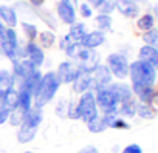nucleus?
<instances>
[{"mask_svg": "<svg viewBox=\"0 0 158 153\" xmlns=\"http://www.w3.org/2000/svg\"><path fill=\"white\" fill-rule=\"evenodd\" d=\"M62 84L59 81V78L56 76L54 70H48L42 74V79L39 84L37 91L34 93V107L37 108H45L48 104H51L54 101V98L57 96L59 90H60Z\"/></svg>", "mask_w": 158, "mask_h": 153, "instance_id": "1", "label": "nucleus"}, {"mask_svg": "<svg viewBox=\"0 0 158 153\" xmlns=\"http://www.w3.org/2000/svg\"><path fill=\"white\" fill-rule=\"evenodd\" d=\"M129 79L130 85H155L158 73L153 65L136 59L129 65Z\"/></svg>", "mask_w": 158, "mask_h": 153, "instance_id": "2", "label": "nucleus"}, {"mask_svg": "<svg viewBox=\"0 0 158 153\" xmlns=\"http://www.w3.org/2000/svg\"><path fill=\"white\" fill-rule=\"evenodd\" d=\"M104 63L109 66L113 79H118V81H126L129 78V57L123 53V51H113V53H109L106 56V60Z\"/></svg>", "mask_w": 158, "mask_h": 153, "instance_id": "3", "label": "nucleus"}, {"mask_svg": "<svg viewBox=\"0 0 158 153\" xmlns=\"http://www.w3.org/2000/svg\"><path fill=\"white\" fill-rule=\"evenodd\" d=\"M77 104V110H79V121H82L84 124H89L92 119H95L96 116H99V110L96 105V98H95V91H85L82 95H79L76 99Z\"/></svg>", "mask_w": 158, "mask_h": 153, "instance_id": "4", "label": "nucleus"}, {"mask_svg": "<svg viewBox=\"0 0 158 153\" xmlns=\"http://www.w3.org/2000/svg\"><path fill=\"white\" fill-rule=\"evenodd\" d=\"M22 43H23V40L20 39L17 28H8L3 40L0 42V56H3L10 62H13L14 59H17Z\"/></svg>", "mask_w": 158, "mask_h": 153, "instance_id": "5", "label": "nucleus"}, {"mask_svg": "<svg viewBox=\"0 0 158 153\" xmlns=\"http://www.w3.org/2000/svg\"><path fill=\"white\" fill-rule=\"evenodd\" d=\"M95 98H96V105L101 115H115V113L118 115L119 101L109 87L95 90Z\"/></svg>", "mask_w": 158, "mask_h": 153, "instance_id": "6", "label": "nucleus"}, {"mask_svg": "<svg viewBox=\"0 0 158 153\" xmlns=\"http://www.w3.org/2000/svg\"><path fill=\"white\" fill-rule=\"evenodd\" d=\"M53 11H54L59 23L64 25V26H70V25H73L74 22L79 20L76 5L73 2H68V0H57Z\"/></svg>", "mask_w": 158, "mask_h": 153, "instance_id": "7", "label": "nucleus"}, {"mask_svg": "<svg viewBox=\"0 0 158 153\" xmlns=\"http://www.w3.org/2000/svg\"><path fill=\"white\" fill-rule=\"evenodd\" d=\"M101 62L102 60H101V54L98 50H89V48H84L82 45H81L77 57L74 59V63L77 65V68L85 73H92Z\"/></svg>", "mask_w": 158, "mask_h": 153, "instance_id": "8", "label": "nucleus"}, {"mask_svg": "<svg viewBox=\"0 0 158 153\" xmlns=\"http://www.w3.org/2000/svg\"><path fill=\"white\" fill-rule=\"evenodd\" d=\"M23 59H28L36 68H42L47 62L45 50L36 40H25L23 42Z\"/></svg>", "mask_w": 158, "mask_h": 153, "instance_id": "9", "label": "nucleus"}, {"mask_svg": "<svg viewBox=\"0 0 158 153\" xmlns=\"http://www.w3.org/2000/svg\"><path fill=\"white\" fill-rule=\"evenodd\" d=\"M77 71H79L77 65L73 60H70V59H65V60L59 62L57 66H56V70H54V73H56V76L59 78V81H60L62 85H70L74 81Z\"/></svg>", "mask_w": 158, "mask_h": 153, "instance_id": "10", "label": "nucleus"}, {"mask_svg": "<svg viewBox=\"0 0 158 153\" xmlns=\"http://www.w3.org/2000/svg\"><path fill=\"white\" fill-rule=\"evenodd\" d=\"M92 79H93V91H95V90L109 87V85L113 82V76H112L109 66H107L104 62H101V63L92 71Z\"/></svg>", "mask_w": 158, "mask_h": 153, "instance_id": "11", "label": "nucleus"}, {"mask_svg": "<svg viewBox=\"0 0 158 153\" xmlns=\"http://www.w3.org/2000/svg\"><path fill=\"white\" fill-rule=\"evenodd\" d=\"M70 87H71L73 95H76V96L82 95V93H85V91L93 90L92 73H85V71H82V70H79L77 74H76V78H74V81L70 84Z\"/></svg>", "mask_w": 158, "mask_h": 153, "instance_id": "12", "label": "nucleus"}, {"mask_svg": "<svg viewBox=\"0 0 158 153\" xmlns=\"http://www.w3.org/2000/svg\"><path fill=\"white\" fill-rule=\"evenodd\" d=\"M84 48L89 50H99L101 46H104L107 43V33L99 31V30H89L87 34L82 37V40L79 42Z\"/></svg>", "mask_w": 158, "mask_h": 153, "instance_id": "13", "label": "nucleus"}, {"mask_svg": "<svg viewBox=\"0 0 158 153\" xmlns=\"http://www.w3.org/2000/svg\"><path fill=\"white\" fill-rule=\"evenodd\" d=\"M34 70H37L28 59H14L11 62V71L14 74V78L17 81V84L20 81H23L27 76H30Z\"/></svg>", "mask_w": 158, "mask_h": 153, "instance_id": "14", "label": "nucleus"}, {"mask_svg": "<svg viewBox=\"0 0 158 153\" xmlns=\"http://www.w3.org/2000/svg\"><path fill=\"white\" fill-rule=\"evenodd\" d=\"M116 13H119L126 19H136L141 14V6L136 5L133 0H115Z\"/></svg>", "mask_w": 158, "mask_h": 153, "instance_id": "15", "label": "nucleus"}, {"mask_svg": "<svg viewBox=\"0 0 158 153\" xmlns=\"http://www.w3.org/2000/svg\"><path fill=\"white\" fill-rule=\"evenodd\" d=\"M0 20H2L8 28H17L20 17L13 6V3H0Z\"/></svg>", "mask_w": 158, "mask_h": 153, "instance_id": "16", "label": "nucleus"}, {"mask_svg": "<svg viewBox=\"0 0 158 153\" xmlns=\"http://www.w3.org/2000/svg\"><path fill=\"white\" fill-rule=\"evenodd\" d=\"M109 88L115 93V96L118 98L119 104H121V102H126V101H129V99H132V98H135L130 84H127V82H124V81H113V82L109 85Z\"/></svg>", "mask_w": 158, "mask_h": 153, "instance_id": "17", "label": "nucleus"}, {"mask_svg": "<svg viewBox=\"0 0 158 153\" xmlns=\"http://www.w3.org/2000/svg\"><path fill=\"white\" fill-rule=\"evenodd\" d=\"M133 96L136 98L138 102H144V104H150L153 102V98L156 95L153 85H130Z\"/></svg>", "mask_w": 158, "mask_h": 153, "instance_id": "18", "label": "nucleus"}, {"mask_svg": "<svg viewBox=\"0 0 158 153\" xmlns=\"http://www.w3.org/2000/svg\"><path fill=\"white\" fill-rule=\"evenodd\" d=\"M42 122H44V108L33 107L23 113V119H22L23 125L31 127V128H39L42 125Z\"/></svg>", "mask_w": 158, "mask_h": 153, "instance_id": "19", "label": "nucleus"}, {"mask_svg": "<svg viewBox=\"0 0 158 153\" xmlns=\"http://www.w3.org/2000/svg\"><path fill=\"white\" fill-rule=\"evenodd\" d=\"M42 74H44V71H42L40 68L34 70L30 76H27L23 81H20V82L17 84V88H25V90H28V91H31V93L34 95V93L37 91V88H39Z\"/></svg>", "mask_w": 158, "mask_h": 153, "instance_id": "20", "label": "nucleus"}, {"mask_svg": "<svg viewBox=\"0 0 158 153\" xmlns=\"http://www.w3.org/2000/svg\"><path fill=\"white\" fill-rule=\"evenodd\" d=\"M36 19H39L42 23L47 25L48 30H53V31H56L59 28V25H60L57 17H56V14H54V11L48 10L47 6L42 8V10H36Z\"/></svg>", "mask_w": 158, "mask_h": 153, "instance_id": "21", "label": "nucleus"}, {"mask_svg": "<svg viewBox=\"0 0 158 153\" xmlns=\"http://www.w3.org/2000/svg\"><path fill=\"white\" fill-rule=\"evenodd\" d=\"M87 31H89V25H87V22H84V20H77V22H74L73 25L67 26V36H68L73 42H77V43L82 40V37L87 34Z\"/></svg>", "mask_w": 158, "mask_h": 153, "instance_id": "22", "label": "nucleus"}, {"mask_svg": "<svg viewBox=\"0 0 158 153\" xmlns=\"http://www.w3.org/2000/svg\"><path fill=\"white\" fill-rule=\"evenodd\" d=\"M19 28H20V33L25 37V40H36L39 36V31H40L34 20H20Z\"/></svg>", "mask_w": 158, "mask_h": 153, "instance_id": "23", "label": "nucleus"}, {"mask_svg": "<svg viewBox=\"0 0 158 153\" xmlns=\"http://www.w3.org/2000/svg\"><path fill=\"white\" fill-rule=\"evenodd\" d=\"M36 42H37L44 50H50V48H53V46L57 43V36H56V33H54L53 30L45 28V30H40V31H39V36H37Z\"/></svg>", "mask_w": 158, "mask_h": 153, "instance_id": "24", "label": "nucleus"}, {"mask_svg": "<svg viewBox=\"0 0 158 153\" xmlns=\"http://www.w3.org/2000/svg\"><path fill=\"white\" fill-rule=\"evenodd\" d=\"M13 6L16 8V11H17V14H19V17L22 20H33V19H36V10L28 5L27 0H14Z\"/></svg>", "mask_w": 158, "mask_h": 153, "instance_id": "25", "label": "nucleus"}, {"mask_svg": "<svg viewBox=\"0 0 158 153\" xmlns=\"http://www.w3.org/2000/svg\"><path fill=\"white\" fill-rule=\"evenodd\" d=\"M37 131L39 128H31V127H27L23 124H20L17 127V133H16V138H17V142L19 144H30L36 139L37 136Z\"/></svg>", "mask_w": 158, "mask_h": 153, "instance_id": "26", "label": "nucleus"}, {"mask_svg": "<svg viewBox=\"0 0 158 153\" xmlns=\"http://www.w3.org/2000/svg\"><path fill=\"white\" fill-rule=\"evenodd\" d=\"M138 59L139 60H144L150 65H156L158 63V48L155 46H150V45H143L139 50H138Z\"/></svg>", "mask_w": 158, "mask_h": 153, "instance_id": "27", "label": "nucleus"}, {"mask_svg": "<svg viewBox=\"0 0 158 153\" xmlns=\"http://www.w3.org/2000/svg\"><path fill=\"white\" fill-rule=\"evenodd\" d=\"M93 23L96 26V30L99 31H104V33H109L112 31L113 28V16H109V14H101V13H96L93 16Z\"/></svg>", "mask_w": 158, "mask_h": 153, "instance_id": "28", "label": "nucleus"}, {"mask_svg": "<svg viewBox=\"0 0 158 153\" xmlns=\"http://www.w3.org/2000/svg\"><path fill=\"white\" fill-rule=\"evenodd\" d=\"M19 90V105L17 110H20L22 113L28 111L30 108L34 107V95L25 88H17Z\"/></svg>", "mask_w": 158, "mask_h": 153, "instance_id": "29", "label": "nucleus"}, {"mask_svg": "<svg viewBox=\"0 0 158 153\" xmlns=\"http://www.w3.org/2000/svg\"><path fill=\"white\" fill-rule=\"evenodd\" d=\"M136 105H138V101L135 98H132L126 102H121L119 108H118V115L124 119H132L136 116Z\"/></svg>", "mask_w": 158, "mask_h": 153, "instance_id": "30", "label": "nucleus"}, {"mask_svg": "<svg viewBox=\"0 0 158 153\" xmlns=\"http://www.w3.org/2000/svg\"><path fill=\"white\" fill-rule=\"evenodd\" d=\"M155 22H156V19H155V16H153L152 13H143V14H139V16L136 17L135 25H136V28H138L139 31L146 33V31L155 28Z\"/></svg>", "mask_w": 158, "mask_h": 153, "instance_id": "31", "label": "nucleus"}, {"mask_svg": "<svg viewBox=\"0 0 158 153\" xmlns=\"http://www.w3.org/2000/svg\"><path fill=\"white\" fill-rule=\"evenodd\" d=\"M17 105H19V90H17V87H8V88H5L3 107H6L10 110H16Z\"/></svg>", "mask_w": 158, "mask_h": 153, "instance_id": "32", "label": "nucleus"}, {"mask_svg": "<svg viewBox=\"0 0 158 153\" xmlns=\"http://www.w3.org/2000/svg\"><path fill=\"white\" fill-rule=\"evenodd\" d=\"M76 10H77V17L81 20H84V22L93 19V16L96 14L95 8L92 5H89L87 2H84V0H79L77 5H76Z\"/></svg>", "mask_w": 158, "mask_h": 153, "instance_id": "33", "label": "nucleus"}, {"mask_svg": "<svg viewBox=\"0 0 158 153\" xmlns=\"http://www.w3.org/2000/svg\"><path fill=\"white\" fill-rule=\"evenodd\" d=\"M8 87H17V81L11 68H0V88H8Z\"/></svg>", "mask_w": 158, "mask_h": 153, "instance_id": "34", "label": "nucleus"}, {"mask_svg": "<svg viewBox=\"0 0 158 153\" xmlns=\"http://www.w3.org/2000/svg\"><path fill=\"white\" fill-rule=\"evenodd\" d=\"M87 125V130L90 131V133H93V135H98V133H102V131H106L107 130V125H106V122H104V119H102V116L99 115V116H96L95 119H92L89 124H85Z\"/></svg>", "mask_w": 158, "mask_h": 153, "instance_id": "35", "label": "nucleus"}, {"mask_svg": "<svg viewBox=\"0 0 158 153\" xmlns=\"http://www.w3.org/2000/svg\"><path fill=\"white\" fill-rule=\"evenodd\" d=\"M136 116H139L141 119H153L155 118V110L150 104H144V102H138L136 105Z\"/></svg>", "mask_w": 158, "mask_h": 153, "instance_id": "36", "label": "nucleus"}, {"mask_svg": "<svg viewBox=\"0 0 158 153\" xmlns=\"http://www.w3.org/2000/svg\"><path fill=\"white\" fill-rule=\"evenodd\" d=\"M141 39H143L144 45H150V46L158 48V31H156V28H153V30H149V31L143 33Z\"/></svg>", "mask_w": 158, "mask_h": 153, "instance_id": "37", "label": "nucleus"}, {"mask_svg": "<svg viewBox=\"0 0 158 153\" xmlns=\"http://www.w3.org/2000/svg\"><path fill=\"white\" fill-rule=\"evenodd\" d=\"M79 50H81V43H77V42H71L62 53L65 54V59H70V60H73L74 62V59L77 57V54H79Z\"/></svg>", "mask_w": 158, "mask_h": 153, "instance_id": "38", "label": "nucleus"}, {"mask_svg": "<svg viewBox=\"0 0 158 153\" xmlns=\"http://www.w3.org/2000/svg\"><path fill=\"white\" fill-rule=\"evenodd\" d=\"M67 107H68V99L60 98V99L56 102V105H54V115H56L57 118H60V119L67 118Z\"/></svg>", "mask_w": 158, "mask_h": 153, "instance_id": "39", "label": "nucleus"}, {"mask_svg": "<svg viewBox=\"0 0 158 153\" xmlns=\"http://www.w3.org/2000/svg\"><path fill=\"white\" fill-rule=\"evenodd\" d=\"M67 119L71 121H79V110L76 99H68V107H67Z\"/></svg>", "mask_w": 158, "mask_h": 153, "instance_id": "40", "label": "nucleus"}, {"mask_svg": "<svg viewBox=\"0 0 158 153\" xmlns=\"http://www.w3.org/2000/svg\"><path fill=\"white\" fill-rule=\"evenodd\" d=\"M96 13L113 16V13H116V8H115V0H104V2L101 3V6L96 10Z\"/></svg>", "mask_w": 158, "mask_h": 153, "instance_id": "41", "label": "nucleus"}, {"mask_svg": "<svg viewBox=\"0 0 158 153\" xmlns=\"http://www.w3.org/2000/svg\"><path fill=\"white\" fill-rule=\"evenodd\" d=\"M22 119H23V113L20 111V110H13L11 111V115H10V121H8V124L11 125V127H19L20 124H22Z\"/></svg>", "mask_w": 158, "mask_h": 153, "instance_id": "42", "label": "nucleus"}, {"mask_svg": "<svg viewBox=\"0 0 158 153\" xmlns=\"http://www.w3.org/2000/svg\"><path fill=\"white\" fill-rule=\"evenodd\" d=\"M71 42H73V40H71V39L67 36V33H65V34H62L60 37H57V48H59L60 51H64Z\"/></svg>", "mask_w": 158, "mask_h": 153, "instance_id": "43", "label": "nucleus"}, {"mask_svg": "<svg viewBox=\"0 0 158 153\" xmlns=\"http://www.w3.org/2000/svg\"><path fill=\"white\" fill-rule=\"evenodd\" d=\"M11 111H13V110H10V108H6V107H0V125L8 124Z\"/></svg>", "mask_w": 158, "mask_h": 153, "instance_id": "44", "label": "nucleus"}, {"mask_svg": "<svg viewBox=\"0 0 158 153\" xmlns=\"http://www.w3.org/2000/svg\"><path fill=\"white\" fill-rule=\"evenodd\" d=\"M121 153H143V148L139 144H129L121 150Z\"/></svg>", "mask_w": 158, "mask_h": 153, "instance_id": "45", "label": "nucleus"}, {"mask_svg": "<svg viewBox=\"0 0 158 153\" xmlns=\"http://www.w3.org/2000/svg\"><path fill=\"white\" fill-rule=\"evenodd\" d=\"M27 2H28V5H30L31 8H34V10H42V8L47 6L48 0H27Z\"/></svg>", "mask_w": 158, "mask_h": 153, "instance_id": "46", "label": "nucleus"}, {"mask_svg": "<svg viewBox=\"0 0 158 153\" xmlns=\"http://www.w3.org/2000/svg\"><path fill=\"white\" fill-rule=\"evenodd\" d=\"M77 153H99V150L95 145H85V147H82L81 150H79Z\"/></svg>", "mask_w": 158, "mask_h": 153, "instance_id": "47", "label": "nucleus"}, {"mask_svg": "<svg viewBox=\"0 0 158 153\" xmlns=\"http://www.w3.org/2000/svg\"><path fill=\"white\" fill-rule=\"evenodd\" d=\"M84 2H87L89 5H92V6L95 8V11H96V10L101 6V3L104 2V0H84Z\"/></svg>", "mask_w": 158, "mask_h": 153, "instance_id": "48", "label": "nucleus"}, {"mask_svg": "<svg viewBox=\"0 0 158 153\" xmlns=\"http://www.w3.org/2000/svg\"><path fill=\"white\" fill-rule=\"evenodd\" d=\"M6 30H8V26L0 20V42L3 40V37H5V34H6Z\"/></svg>", "mask_w": 158, "mask_h": 153, "instance_id": "49", "label": "nucleus"}, {"mask_svg": "<svg viewBox=\"0 0 158 153\" xmlns=\"http://www.w3.org/2000/svg\"><path fill=\"white\" fill-rule=\"evenodd\" d=\"M133 2L136 3V5H139V6H143V5H146L149 0H133Z\"/></svg>", "mask_w": 158, "mask_h": 153, "instance_id": "50", "label": "nucleus"}, {"mask_svg": "<svg viewBox=\"0 0 158 153\" xmlns=\"http://www.w3.org/2000/svg\"><path fill=\"white\" fill-rule=\"evenodd\" d=\"M68 2H73L74 5H77V2H79V0H68Z\"/></svg>", "mask_w": 158, "mask_h": 153, "instance_id": "51", "label": "nucleus"}, {"mask_svg": "<svg viewBox=\"0 0 158 153\" xmlns=\"http://www.w3.org/2000/svg\"><path fill=\"white\" fill-rule=\"evenodd\" d=\"M23 153H36V151H31V150H28V151H23Z\"/></svg>", "mask_w": 158, "mask_h": 153, "instance_id": "52", "label": "nucleus"}, {"mask_svg": "<svg viewBox=\"0 0 158 153\" xmlns=\"http://www.w3.org/2000/svg\"><path fill=\"white\" fill-rule=\"evenodd\" d=\"M155 70H156V73H158V63H156V65H155Z\"/></svg>", "mask_w": 158, "mask_h": 153, "instance_id": "53", "label": "nucleus"}, {"mask_svg": "<svg viewBox=\"0 0 158 153\" xmlns=\"http://www.w3.org/2000/svg\"><path fill=\"white\" fill-rule=\"evenodd\" d=\"M155 84H156V87H158V79H156V82H155Z\"/></svg>", "mask_w": 158, "mask_h": 153, "instance_id": "54", "label": "nucleus"}, {"mask_svg": "<svg viewBox=\"0 0 158 153\" xmlns=\"http://www.w3.org/2000/svg\"><path fill=\"white\" fill-rule=\"evenodd\" d=\"M156 31H158V26H156Z\"/></svg>", "mask_w": 158, "mask_h": 153, "instance_id": "55", "label": "nucleus"}, {"mask_svg": "<svg viewBox=\"0 0 158 153\" xmlns=\"http://www.w3.org/2000/svg\"><path fill=\"white\" fill-rule=\"evenodd\" d=\"M0 3H2V2H0Z\"/></svg>", "mask_w": 158, "mask_h": 153, "instance_id": "56", "label": "nucleus"}, {"mask_svg": "<svg viewBox=\"0 0 158 153\" xmlns=\"http://www.w3.org/2000/svg\"><path fill=\"white\" fill-rule=\"evenodd\" d=\"M0 57H2V56H0Z\"/></svg>", "mask_w": 158, "mask_h": 153, "instance_id": "57", "label": "nucleus"}]
</instances>
